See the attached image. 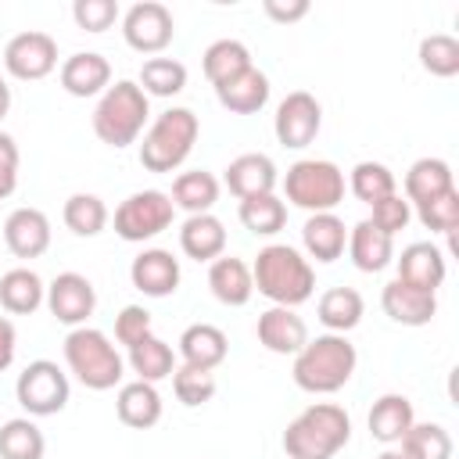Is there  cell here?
<instances>
[{"label": "cell", "instance_id": "6da1fadb", "mask_svg": "<svg viewBox=\"0 0 459 459\" xmlns=\"http://www.w3.org/2000/svg\"><path fill=\"white\" fill-rule=\"evenodd\" d=\"M251 280H255V290L262 298H269L273 305H283V308H298L316 290L312 262L290 244H265L255 255Z\"/></svg>", "mask_w": 459, "mask_h": 459}, {"label": "cell", "instance_id": "7a4b0ae2", "mask_svg": "<svg viewBox=\"0 0 459 459\" xmlns=\"http://www.w3.org/2000/svg\"><path fill=\"white\" fill-rule=\"evenodd\" d=\"M359 366V351L344 333H319L308 337L305 348L294 355V384L308 394H333L341 391Z\"/></svg>", "mask_w": 459, "mask_h": 459}, {"label": "cell", "instance_id": "3957f363", "mask_svg": "<svg viewBox=\"0 0 459 459\" xmlns=\"http://www.w3.org/2000/svg\"><path fill=\"white\" fill-rule=\"evenodd\" d=\"M351 441V416L337 402H312L283 430L287 459H333Z\"/></svg>", "mask_w": 459, "mask_h": 459}, {"label": "cell", "instance_id": "277c9868", "mask_svg": "<svg viewBox=\"0 0 459 459\" xmlns=\"http://www.w3.org/2000/svg\"><path fill=\"white\" fill-rule=\"evenodd\" d=\"M147 118H151V97L133 79H118L115 86H108L100 93V100L93 108V133L100 143L118 151V147L136 143Z\"/></svg>", "mask_w": 459, "mask_h": 459}, {"label": "cell", "instance_id": "5b68a950", "mask_svg": "<svg viewBox=\"0 0 459 459\" xmlns=\"http://www.w3.org/2000/svg\"><path fill=\"white\" fill-rule=\"evenodd\" d=\"M65 362L75 373V380L90 391H111L126 377V362L118 348L97 326H75L65 337Z\"/></svg>", "mask_w": 459, "mask_h": 459}, {"label": "cell", "instance_id": "8992f818", "mask_svg": "<svg viewBox=\"0 0 459 459\" xmlns=\"http://www.w3.org/2000/svg\"><path fill=\"white\" fill-rule=\"evenodd\" d=\"M197 133H201V122L190 108H169L161 111L151 129L143 133V143H140V165L147 172H176L194 143H197Z\"/></svg>", "mask_w": 459, "mask_h": 459}, {"label": "cell", "instance_id": "52a82bcc", "mask_svg": "<svg viewBox=\"0 0 459 459\" xmlns=\"http://www.w3.org/2000/svg\"><path fill=\"white\" fill-rule=\"evenodd\" d=\"M344 190H348L344 172L326 158H301L283 176V197L294 208H305L308 215L333 212L344 201Z\"/></svg>", "mask_w": 459, "mask_h": 459}, {"label": "cell", "instance_id": "ba28073f", "mask_svg": "<svg viewBox=\"0 0 459 459\" xmlns=\"http://www.w3.org/2000/svg\"><path fill=\"white\" fill-rule=\"evenodd\" d=\"M176 219V204L165 190H136L115 208V233L129 244L154 240Z\"/></svg>", "mask_w": 459, "mask_h": 459}, {"label": "cell", "instance_id": "9c48e42d", "mask_svg": "<svg viewBox=\"0 0 459 459\" xmlns=\"http://www.w3.org/2000/svg\"><path fill=\"white\" fill-rule=\"evenodd\" d=\"M68 394H72L68 373H61V366L50 362V359L29 362L18 373V380H14V398H18V405L29 416H54V412H61L68 405Z\"/></svg>", "mask_w": 459, "mask_h": 459}, {"label": "cell", "instance_id": "30bf717a", "mask_svg": "<svg viewBox=\"0 0 459 459\" xmlns=\"http://www.w3.org/2000/svg\"><path fill=\"white\" fill-rule=\"evenodd\" d=\"M323 129V108L308 90H290L280 104H276V118H273V133L283 147L301 151L308 147Z\"/></svg>", "mask_w": 459, "mask_h": 459}, {"label": "cell", "instance_id": "8fae6325", "mask_svg": "<svg viewBox=\"0 0 459 459\" xmlns=\"http://www.w3.org/2000/svg\"><path fill=\"white\" fill-rule=\"evenodd\" d=\"M122 36L136 54H161L176 36L172 11L158 0H140L122 14Z\"/></svg>", "mask_w": 459, "mask_h": 459}, {"label": "cell", "instance_id": "7c38bea8", "mask_svg": "<svg viewBox=\"0 0 459 459\" xmlns=\"http://www.w3.org/2000/svg\"><path fill=\"white\" fill-rule=\"evenodd\" d=\"M4 68H7V75L22 79V82L47 79L57 68V43H54V36L39 32V29L11 36L7 47H4Z\"/></svg>", "mask_w": 459, "mask_h": 459}, {"label": "cell", "instance_id": "4fadbf2b", "mask_svg": "<svg viewBox=\"0 0 459 459\" xmlns=\"http://www.w3.org/2000/svg\"><path fill=\"white\" fill-rule=\"evenodd\" d=\"M47 308L57 323L65 326H86V319L93 316L97 308V290L93 283L82 276V273H57L50 283H47Z\"/></svg>", "mask_w": 459, "mask_h": 459}, {"label": "cell", "instance_id": "5bb4252c", "mask_svg": "<svg viewBox=\"0 0 459 459\" xmlns=\"http://www.w3.org/2000/svg\"><path fill=\"white\" fill-rule=\"evenodd\" d=\"M222 183L230 186V194H233L237 201H244V197H258V194H276V183H280V176H276V161H273L269 154H262V151L237 154V158L226 165Z\"/></svg>", "mask_w": 459, "mask_h": 459}, {"label": "cell", "instance_id": "9a60e30c", "mask_svg": "<svg viewBox=\"0 0 459 459\" xmlns=\"http://www.w3.org/2000/svg\"><path fill=\"white\" fill-rule=\"evenodd\" d=\"M179 276H183L179 273V258H172V251H165V247H143L133 258V265H129L133 287L140 294H147V298H169V294H176Z\"/></svg>", "mask_w": 459, "mask_h": 459}, {"label": "cell", "instance_id": "2e32d148", "mask_svg": "<svg viewBox=\"0 0 459 459\" xmlns=\"http://www.w3.org/2000/svg\"><path fill=\"white\" fill-rule=\"evenodd\" d=\"M394 262H398L394 280H402L409 287H420V290H430V294H437V287L445 283V273H448L445 251L430 240H412L409 247H402V255Z\"/></svg>", "mask_w": 459, "mask_h": 459}, {"label": "cell", "instance_id": "e0dca14e", "mask_svg": "<svg viewBox=\"0 0 459 459\" xmlns=\"http://www.w3.org/2000/svg\"><path fill=\"white\" fill-rule=\"evenodd\" d=\"M255 333H258V344L273 355H298L308 341V326L305 319L294 312V308H283V305H273L258 316L255 323Z\"/></svg>", "mask_w": 459, "mask_h": 459}, {"label": "cell", "instance_id": "ac0fdd59", "mask_svg": "<svg viewBox=\"0 0 459 459\" xmlns=\"http://www.w3.org/2000/svg\"><path fill=\"white\" fill-rule=\"evenodd\" d=\"M380 305H384L387 319L398 323V326H427L437 316V294L409 287L402 280H391L380 290Z\"/></svg>", "mask_w": 459, "mask_h": 459}, {"label": "cell", "instance_id": "d6986e66", "mask_svg": "<svg viewBox=\"0 0 459 459\" xmlns=\"http://www.w3.org/2000/svg\"><path fill=\"white\" fill-rule=\"evenodd\" d=\"M4 244L14 258H39L50 247V219L39 208H14L4 222Z\"/></svg>", "mask_w": 459, "mask_h": 459}, {"label": "cell", "instance_id": "ffe728a7", "mask_svg": "<svg viewBox=\"0 0 459 459\" xmlns=\"http://www.w3.org/2000/svg\"><path fill=\"white\" fill-rule=\"evenodd\" d=\"M61 86L72 97H97L111 86V61L97 50H79L61 61Z\"/></svg>", "mask_w": 459, "mask_h": 459}, {"label": "cell", "instance_id": "44dd1931", "mask_svg": "<svg viewBox=\"0 0 459 459\" xmlns=\"http://www.w3.org/2000/svg\"><path fill=\"white\" fill-rule=\"evenodd\" d=\"M301 247L316 262H337L348 247V226L333 212H316L301 226Z\"/></svg>", "mask_w": 459, "mask_h": 459}, {"label": "cell", "instance_id": "7402d4cb", "mask_svg": "<svg viewBox=\"0 0 459 459\" xmlns=\"http://www.w3.org/2000/svg\"><path fill=\"white\" fill-rule=\"evenodd\" d=\"M208 287L215 294V301L230 305V308H240L251 301L255 294V280H251V265L244 258H233V255H219L212 265H208Z\"/></svg>", "mask_w": 459, "mask_h": 459}, {"label": "cell", "instance_id": "603a6c76", "mask_svg": "<svg viewBox=\"0 0 459 459\" xmlns=\"http://www.w3.org/2000/svg\"><path fill=\"white\" fill-rule=\"evenodd\" d=\"M215 97H219V104H222L226 111H233V115H255V111H262L265 100H269V75L251 65V68H244L240 75L219 82V86H215Z\"/></svg>", "mask_w": 459, "mask_h": 459}, {"label": "cell", "instance_id": "cb8c5ba5", "mask_svg": "<svg viewBox=\"0 0 459 459\" xmlns=\"http://www.w3.org/2000/svg\"><path fill=\"white\" fill-rule=\"evenodd\" d=\"M179 247L194 262H215L226 251V226H222V219L212 215V212L186 215V222L179 226Z\"/></svg>", "mask_w": 459, "mask_h": 459}, {"label": "cell", "instance_id": "d4e9b609", "mask_svg": "<svg viewBox=\"0 0 459 459\" xmlns=\"http://www.w3.org/2000/svg\"><path fill=\"white\" fill-rule=\"evenodd\" d=\"M348 255L359 273H380L394 262V237L380 233L369 219H362L348 230Z\"/></svg>", "mask_w": 459, "mask_h": 459}, {"label": "cell", "instance_id": "484cf974", "mask_svg": "<svg viewBox=\"0 0 459 459\" xmlns=\"http://www.w3.org/2000/svg\"><path fill=\"white\" fill-rule=\"evenodd\" d=\"M161 409H165V405H161V394H158L154 384H147V380H129V384L118 387L115 412H118V420H122L126 427L147 430V427H154V423L161 420Z\"/></svg>", "mask_w": 459, "mask_h": 459}, {"label": "cell", "instance_id": "4316f807", "mask_svg": "<svg viewBox=\"0 0 459 459\" xmlns=\"http://www.w3.org/2000/svg\"><path fill=\"white\" fill-rule=\"evenodd\" d=\"M366 423H369V434L380 445H398L405 437V430L416 423V409H412V402L405 394H394L391 391V394H380L373 402Z\"/></svg>", "mask_w": 459, "mask_h": 459}, {"label": "cell", "instance_id": "83f0119b", "mask_svg": "<svg viewBox=\"0 0 459 459\" xmlns=\"http://www.w3.org/2000/svg\"><path fill=\"white\" fill-rule=\"evenodd\" d=\"M226 351H230V341L219 326L212 323H194L179 333V355L186 366H197V369H215L226 362Z\"/></svg>", "mask_w": 459, "mask_h": 459}, {"label": "cell", "instance_id": "f1b7e54d", "mask_svg": "<svg viewBox=\"0 0 459 459\" xmlns=\"http://www.w3.org/2000/svg\"><path fill=\"white\" fill-rule=\"evenodd\" d=\"M43 301H47V287H43L39 273H32L29 265L7 269L0 276V305L11 316H32Z\"/></svg>", "mask_w": 459, "mask_h": 459}, {"label": "cell", "instance_id": "f546056e", "mask_svg": "<svg viewBox=\"0 0 459 459\" xmlns=\"http://www.w3.org/2000/svg\"><path fill=\"white\" fill-rule=\"evenodd\" d=\"M366 301L355 287H330L319 301H316V316L326 326V333H348L362 323Z\"/></svg>", "mask_w": 459, "mask_h": 459}, {"label": "cell", "instance_id": "4dcf8cb0", "mask_svg": "<svg viewBox=\"0 0 459 459\" xmlns=\"http://www.w3.org/2000/svg\"><path fill=\"white\" fill-rule=\"evenodd\" d=\"M402 186H405L402 197H405L409 204L430 201V197H437V194H445V190L455 186V179H452V165H448L445 158H416V161L409 165Z\"/></svg>", "mask_w": 459, "mask_h": 459}, {"label": "cell", "instance_id": "1f68e13d", "mask_svg": "<svg viewBox=\"0 0 459 459\" xmlns=\"http://www.w3.org/2000/svg\"><path fill=\"white\" fill-rule=\"evenodd\" d=\"M172 204L183 208L186 215H204L215 208L219 201V179L204 169H194V172H179L172 179Z\"/></svg>", "mask_w": 459, "mask_h": 459}, {"label": "cell", "instance_id": "d6a6232c", "mask_svg": "<svg viewBox=\"0 0 459 459\" xmlns=\"http://www.w3.org/2000/svg\"><path fill=\"white\" fill-rule=\"evenodd\" d=\"M129 369L136 373V380H147V384H158V380L172 377V369H176L172 344H165L161 337L147 333L143 341H136L129 348Z\"/></svg>", "mask_w": 459, "mask_h": 459}, {"label": "cell", "instance_id": "836d02e7", "mask_svg": "<svg viewBox=\"0 0 459 459\" xmlns=\"http://www.w3.org/2000/svg\"><path fill=\"white\" fill-rule=\"evenodd\" d=\"M201 68H204V75H208V82L212 86H219V82H226V79H233V75H240L244 68H251V50L240 43V39H215V43H208V50L201 54Z\"/></svg>", "mask_w": 459, "mask_h": 459}, {"label": "cell", "instance_id": "e575fe53", "mask_svg": "<svg viewBox=\"0 0 459 459\" xmlns=\"http://www.w3.org/2000/svg\"><path fill=\"white\" fill-rule=\"evenodd\" d=\"M47 437L32 416H14L0 427V459H43Z\"/></svg>", "mask_w": 459, "mask_h": 459}, {"label": "cell", "instance_id": "d590c367", "mask_svg": "<svg viewBox=\"0 0 459 459\" xmlns=\"http://www.w3.org/2000/svg\"><path fill=\"white\" fill-rule=\"evenodd\" d=\"M398 452L405 459H452L455 445L441 423H412L398 441Z\"/></svg>", "mask_w": 459, "mask_h": 459}, {"label": "cell", "instance_id": "8d00e7d4", "mask_svg": "<svg viewBox=\"0 0 459 459\" xmlns=\"http://www.w3.org/2000/svg\"><path fill=\"white\" fill-rule=\"evenodd\" d=\"M244 230H251L255 237H273L287 226V204L276 194H258V197H244L237 208Z\"/></svg>", "mask_w": 459, "mask_h": 459}, {"label": "cell", "instance_id": "74e56055", "mask_svg": "<svg viewBox=\"0 0 459 459\" xmlns=\"http://www.w3.org/2000/svg\"><path fill=\"white\" fill-rule=\"evenodd\" d=\"M136 86L147 97H176L186 86V65L176 57H147L140 65V79Z\"/></svg>", "mask_w": 459, "mask_h": 459}, {"label": "cell", "instance_id": "f35d334b", "mask_svg": "<svg viewBox=\"0 0 459 459\" xmlns=\"http://www.w3.org/2000/svg\"><path fill=\"white\" fill-rule=\"evenodd\" d=\"M348 190L362 204H377V201L398 194V183H394V172L384 161H359L351 169V176H348Z\"/></svg>", "mask_w": 459, "mask_h": 459}, {"label": "cell", "instance_id": "ab89813d", "mask_svg": "<svg viewBox=\"0 0 459 459\" xmlns=\"http://www.w3.org/2000/svg\"><path fill=\"white\" fill-rule=\"evenodd\" d=\"M61 219L75 237H97L108 226L111 215H108V204L97 194H72L61 208Z\"/></svg>", "mask_w": 459, "mask_h": 459}, {"label": "cell", "instance_id": "60d3db41", "mask_svg": "<svg viewBox=\"0 0 459 459\" xmlns=\"http://www.w3.org/2000/svg\"><path fill=\"white\" fill-rule=\"evenodd\" d=\"M420 65L437 79H452L459 72V39L448 32H430L420 39Z\"/></svg>", "mask_w": 459, "mask_h": 459}, {"label": "cell", "instance_id": "b9f144b4", "mask_svg": "<svg viewBox=\"0 0 459 459\" xmlns=\"http://www.w3.org/2000/svg\"><path fill=\"white\" fill-rule=\"evenodd\" d=\"M172 391H176V398L183 405L197 409V405H204V402L215 398L219 384H215V373L212 369H197V366H186L183 362V366L172 369Z\"/></svg>", "mask_w": 459, "mask_h": 459}, {"label": "cell", "instance_id": "7bdbcfd3", "mask_svg": "<svg viewBox=\"0 0 459 459\" xmlns=\"http://www.w3.org/2000/svg\"><path fill=\"white\" fill-rule=\"evenodd\" d=\"M416 219L430 230V233H452L459 226V190H445L430 201H420L416 204Z\"/></svg>", "mask_w": 459, "mask_h": 459}, {"label": "cell", "instance_id": "ee69618b", "mask_svg": "<svg viewBox=\"0 0 459 459\" xmlns=\"http://www.w3.org/2000/svg\"><path fill=\"white\" fill-rule=\"evenodd\" d=\"M72 18L82 32H104L118 22V4L115 0H75Z\"/></svg>", "mask_w": 459, "mask_h": 459}, {"label": "cell", "instance_id": "f6af8a7d", "mask_svg": "<svg viewBox=\"0 0 459 459\" xmlns=\"http://www.w3.org/2000/svg\"><path fill=\"white\" fill-rule=\"evenodd\" d=\"M369 208H373L369 222H373L380 233H387V237H394L398 230H405L409 219H412V204H409L402 194H391V197H384V201H377V204H369Z\"/></svg>", "mask_w": 459, "mask_h": 459}, {"label": "cell", "instance_id": "bcb514c9", "mask_svg": "<svg viewBox=\"0 0 459 459\" xmlns=\"http://www.w3.org/2000/svg\"><path fill=\"white\" fill-rule=\"evenodd\" d=\"M147 333H154V330H151V312H147L143 305H126V308L115 316V337H118V344L133 348V344L143 341Z\"/></svg>", "mask_w": 459, "mask_h": 459}, {"label": "cell", "instance_id": "7dc6e473", "mask_svg": "<svg viewBox=\"0 0 459 459\" xmlns=\"http://www.w3.org/2000/svg\"><path fill=\"white\" fill-rule=\"evenodd\" d=\"M18 186V143L11 133H0V201Z\"/></svg>", "mask_w": 459, "mask_h": 459}, {"label": "cell", "instance_id": "c3c4849f", "mask_svg": "<svg viewBox=\"0 0 459 459\" xmlns=\"http://www.w3.org/2000/svg\"><path fill=\"white\" fill-rule=\"evenodd\" d=\"M262 11H265L273 22L290 25V22H301V18L308 14V0H265Z\"/></svg>", "mask_w": 459, "mask_h": 459}, {"label": "cell", "instance_id": "681fc988", "mask_svg": "<svg viewBox=\"0 0 459 459\" xmlns=\"http://www.w3.org/2000/svg\"><path fill=\"white\" fill-rule=\"evenodd\" d=\"M14 351H18V333H14V323L7 316H0V373L14 362Z\"/></svg>", "mask_w": 459, "mask_h": 459}, {"label": "cell", "instance_id": "f907efd6", "mask_svg": "<svg viewBox=\"0 0 459 459\" xmlns=\"http://www.w3.org/2000/svg\"><path fill=\"white\" fill-rule=\"evenodd\" d=\"M7 111H11V86L0 79V118H4Z\"/></svg>", "mask_w": 459, "mask_h": 459}, {"label": "cell", "instance_id": "816d5d0a", "mask_svg": "<svg viewBox=\"0 0 459 459\" xmlns=\"http://www.w3.org/2000/svg\"><path fill=\"white\" fill-rule=\"evenodd\" d=\"M377 459H405V455H402V452H398V448H384V452H380V455H377Z\"/></svg>", "mask_w": 459, "mask_h": 459}]
</instances>
